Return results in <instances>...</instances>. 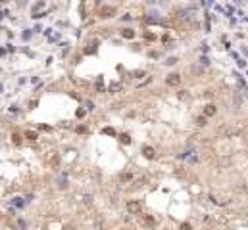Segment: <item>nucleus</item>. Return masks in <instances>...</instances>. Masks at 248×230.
Returning a JSON list of instances; mask_svg holds the SVG:
<instances>
[{"label": "nucleus", "mask_w": 248, "mask_h": 230, "mask_svg": "<svg viewBox=\"0 0 248 230\" xmlns=\"http://www.w3.org/2000/svg\"><path fill=\"white\" fill-rule=\"evenodd\" d=\"M179 83H181V75L179 73H171V75H167V79H165V84H167V86H177Z\"/></svg>", "instance_id": "nucleus-1"}, {"label": "nucleus", "mask_w": 248, "mask_h": 230, "mask_svg": "<svg viewBox=\"0 0 248 230\" xmlns=\"http://www.w3.org/2000/svg\"><path fill=\"white\" fill-rule=\"evenodd\" d=\"M196 125H198V127H204V125H206V117H198Z\"/></svg>", "instance_id": "nucleus-12"}, {"label": "nucleus", "mask_w": 248, "mask_h": 230, "mask_svg": "<svg viewBox=\"0 0 248 230\" xmlns=\"http://www.w3.org/2000/svg\"><path fill=\"white\" fill-rule=\"evenodd\" d=\"M181 230H192V228H190L188 222H183V224H181Z\"/></svg>", "instance_id": "nucleus-13"}, {"label": "nucleus", "mask_w": 248, "mask_h": 230, "mask_svg": "<svg viewBox=\"0 0 248 230\" xmlns=\"http://www.w3.org/2000/svg\"><path fill=\"white\" fill-rule=\"evenodd\" d=\"M25 138H29V140H37L39 134H37V132H33V130H25Z\"/></svg>", "instance_id": "nucleus-7"}, {"label": "nucleus", "mask_w": 248, "mask_h": 230, "mask_svg": "<svg viewBox=\"0 0 248 230\" xmlns=\"http://www.w3.org/2000/svg\"><path fill=\"white\" fill-rule=\"evenodd\" d=\"M121 37H123V38H133L135 37V31H133V29H123V31H121Z\"/></svg>", "instance_id": "nucleus-6"}, {"label": "nucleus", "mask_w": 248, "mask_h": 230, "mask_svg": "<svg viewBox=\"0 0 248 230\" xmlns=\"http://www.w3.org/2000/svg\"><path fill=\"white\" fill-rule=\"evenodd\" d=\"M114 14H115V8H112V6H102L100 8V17H104V19L112 17Z\"/></svg>", "instance_id": "nucleus-3"}, {"label": "nucleus", "mask_w": 248, "mask_h": 230, "mask_svg": "<svg viewBox=\"0 0 248 230\" xmlns=\"http://www.w3.org/2000/svg\"><path fill=\"white\" fill-rule=\"evenodd\" d=\"M117 138H119V142H121V144H129V142H131V138H129V134H119V136H117Z\"/></svg>", "instance_id": "nucleus-10"}, {"label": "nucleus", "mask_w": 248, "mask_h": 230, "mask_svg": "<svg viewBox=\"0 0 248 230\" xmlns=\"http://www.w3.org/2000/svg\"><path fill=\"white\" fill-rule=\"evenodd\" d=\"M216 106H214V104H208L206 107H204V115H206V117H214V115H216Z\"/></svg>", "instance_id": "nucleus-4"}, {"label": "nucleus", "mask_w": 248, "mask_h": 230, "mask_svg": "<svg viewBox=\"0 0 248 230\" xmlns=\"http://www.w3.org/2000/svg\"><path fill=\"white\" fill-rule=\"evenodd\" d=\"M175 61H177V60H175V58H169V60L165 61V63H167V65H173V63H175Z\"/></svg>", "instance_id": "nucleus-16"}, {"label": "nucleus", "mask_w": 248, "mask_h": 230, "mask_svg": "<svg viewBox=\"0 0 248 230\" xmlns=\"http://www.w3.org/2000/svg\"><path fill=\"white\" fill-rule=\"evenodd\" d=\"M102 132H106V134H115V132H114V129H110V127H108V129H104Z\"/></svg>", "instance_id": "nucleus-14"}, {"label": "nucleus", "mask_w": 248, "mask_h": 230, "mask_svg": "<svg viewBox=\"0 0 248 230\" xmlns=\"http://www.w3.org/2000/svg\"><path fill=\"white\" fill-rule=\"evenodd\" d=\"M110 90H112V92H114V90H119V84H115V83H114V84L110 86Z\"/></svg>", "instance_id": "nucleus-15"}, {"label": "nucleus", "mask_w": 248, "mask_h": 230, "mask_svg": "<svg viewBox=\"0 0 248 230\" xmlns=\"http://www.w3.org/2000/svg\"><path fill=\"white\" fill-rule=\"evenodd\" d=\"M144 222H146V226H152V228L156 226V221H154L152 217H146V219H144Z\"/></svg>", "instance_id": "nucleus-11"}, {"label": "nucleus", "mask_w": 248, "mask_h": 230, "mask_svg": "<svg viewBox=\"0 0 248 230\" xmlns=\"http://www.w3.org/2000/svg\"><path fill=\"white\" fill-rule=\"evenodd\" d=\"M127 211L131 213V215H141V203L135 201V199L133 201H129L127 203Z\"/></svg>", "instance_id": "nucleus-2"}, {"label": "nucleus", "mask_w": 248, "mask_h": 230, "mask_svg": "<svg viewBox=\"0 0 248 230\" xmlns=\"http://www.w3.org/2000/svg\"><path fill=\"white\" fill-rule=\"evenodd\" d=\"M129 180H133V173H123L121 175V182H129Z\"/></svg>", "instance_id": "nucleus-8"}, {"label": "nucleus", "mask_w": 248, "mask_h": 230, "mask_svg": "<svg viewBox=\"0 0 248 230\" xmlns=\"http://www.w3.org/2000/svg\"><path fill=\"white\" fill-rule=\"evenodd\" d=\"M143 155H144V157H148V159H154V155H156V153H154V148L144 146V148H143Z\"/></svg>", "instance_id": "nucleus-5"}, {"label": "nucleus", "mask_w": 248, "mask_h": 230, "mask_svg": "<svg viewBox=\"0 0 248 230\" xmlns=\"http://www.w3.org/2000/svg\"><path fill=\"white\" fill-rule=\"evenodd\" d=\"M12 142H14L15 146H19V144H21V136H19L18 132H14V134H12Z\"/></svg>", "instance_id": "nucleus-9"}]
</instances>
